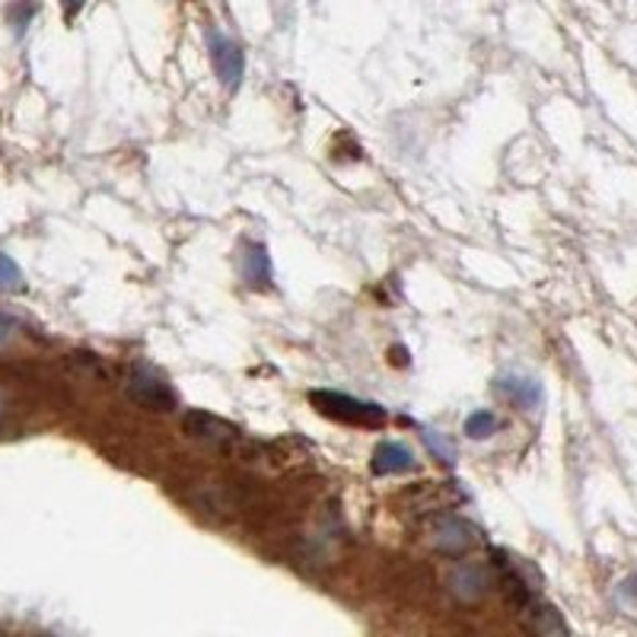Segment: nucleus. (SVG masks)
I'll use <instances>...</instances> for the list:
<instances>
[{"mask_svg": "<svg viewBox=\"0 0 637 637\" xmlns=\"http://www.w3.org/2000/svg\"><path fill=\"white\" fill-rule=\"evenodd\" d=\"M479 529L462 519V516H440L433 526H430V542L440 548L443 554H465L479 546Z\"/></svg>", "mask_w": 637, "mask_h": 637, "instance_id": "4", "label": "nucleus"}, {"mask_svg": "<svg viewBox=\"0 0 637 637\" xmlns=\"http://www.w3.org/2000/svg\"><path fill=\"white\" fill-rule=\"evenodd\" d=\"M0 418H3V402H0Z\"/></svg>", "mask_w": 637, "mask_h": 637, "instance_id": "16", "label": "nucleus"}, {"mask_svg": "<svg viewBox=\"0 0 637 637\" xmlns=\"http://www.w3.org/2000/svg\"><path fill=\"white\" fill-rule=\"evenodd\" d=\"M208 48H211L217 80H220L227 90H237L245 74L243 48H240L230 35H223V32H208Z\"/></svg>", "mask_w": 637, "mask_h": 637, "instance_id": "3", "label": "nucleus"}, {"mask_svg": "<svg viewBox=\"0 0 637 637\" xmlns=\"http://www.w3.org/2000/svg\"><path fill=\"white\" fill-rule=\"evenodd\" d=\"M497 393L504 395L510 405L516 408H536L539 402H542V386L536 383V380H529V376H516V373H507V376H501L497 380Z\"/></svg>", "mask_w": 637, "mask_h": 637, "instance_id": "8", "label": "nucleus"}, {"mask_svg": "<svg viewBox=\"0 0 637 637\" xmlns=\"http://www.w3.org/2000/svg\"><path fill=\"white\" fill-rule=\"evenodd\" d=\"M425 443H427V450L437 455L440 462H450V465H453V462H455V447L450 443V440H443V437H440L437 430H425Z\"/></svg>", "mask_w": 637, "mask_h": 637, "instance_id": "11", "label": "nucleus"}, {"mask_svg": "<svg viewBox=\"0 0 637 637\" xmlns=\"http://www.w3.org/2000/svg\"><path fill=\"white\" fill-rule=\"evenodd\" d=\"M312 402L319 405V411H326L329 418L338 421H348V425H383L386 421V411L376 405V402H364L358 395L332 393V389H322V393H312Z\"/></svg>", "mask_w": 637, "mask_h": 637, "instance_id": "1", "label": "nucleus"}, {"mask_svg": "<svg viewBox=\"0 0 637 637\" xmlns=\"http://www.w3.org/2000/svg\"><path fill=\"white\" fill-rule=\"evenodd\" d=\"M245 277L255 287H268L272 284V259L262 243H252L245 249Z\"/></svg>", "mask_w": 637, "mask_h": 637, "instance_id": "9", "label": "nucleus"}, {"mask_svg": "<svg viewBox=\"0 0 637 637\" xmlns=\"http://www.w3.org/2000/svg\"><path fill=\"white\" fill-rule=\"evenodd\" d=\"M418 469V459L415 453L398 443V440H383L373 453V472L376 475H398V472H411Z\"/></svg>", "mask_w": 637, "mask_h": 637, "instance_id": "7", "label": "nucleus"}, {"mask_svg": "<svg viewBox=\"0 0 637 637\" xmlns=\"http://www.w3.org/2000/svg\"><path fill=\"white\" fill-rule=\"evenodd\" d=\"M494 586V571L485 561H459L450 571V593L462 603H479Z\"/></svg>", "mask_w": 637, "mask_h": 637, "instance_id": "5", "label": "nucleus"}, {"mask_svg": "<svg viewBox=\"0 0 637 637\" xmlns=\"http://www.w3.org/2000/svg\"><path fill=\"white\" fill-rule=\"evenodd\" d=\"M32 17H35V3H32V0H17V3L10 7V20L17 23L20 32L26 30V23H30Z\"/></svg>", "mask_w": 637, "mask_h": 637, "instance_id": "13", "label": "nucleus"}, {"mask_svg": "<svg viewBox=\"0 0 637 637\" xmlns=\"http://www.w3.org/2000/svg\"><path fill=\"white\" fill-rule=\"evenodd\" d=\"M183 425L188 437H195V440H201V443H211L217 450H230V447L240 443V430L230 425V421L211 415V411H188Z\"/></svg>", "mask_w": 637, "mask_h": 637, "instance_id": "6", "label": "nucleus"}, {"mask_svg": "<svg viewBox=\"0 0 637 637\" xmlns=\"http://www.w3.org/2000/svg\"><path fill=\"white\" fill-rule=\"evenodd\" d=\"M20 277H23L20 268H17L7 255H0V287H3V290H17V287H20Z\"/></svg>", "mask_w": 637, "mask_h": 637, "instance_id": "12", "label": "nucleus"}, {"mask_svg": "<svg viewBox=\"0 0 637 637\" xmlns=\"http://www.w3.org/2000/svg\"><path fill=\"white\" fill-rule=\"evenodd\" d=\"M87 0H62V7H64V17L70 20V17H77L80 13V7H84Z\"/></svg>", "mask_w": 637, "mask_h": 637, "instance_id": "15", "label": "nucleus"}, {"mask_svg": "<svg viewBox=\"0 0 637 637\" xmlns=\"http://www.w3.org/2000/svg\"><path fill=\"white\" fill-rule=\"evenodd\" d=\"M124 393H128V398H131L134 405H141V408H147V411H156V415L173 411L176 402H179L176 393H173V386L163 383L151 370H131V376H128V383H124Z\"/></svg>", "mask_w": 637, "mask_h": 637, "instance_id": "2", "label": "nucleus"}, {"mask_svg": "<svg viewBox=\"0 0 637 637\" xmlns=\"http://www.w3.org/2000/svg\"><path fill=\"white\" fill-rule=\"evenodd\" d=\"M497 415L494 411H472L469 418H465V437H472V440H487L491 433H497Z\"/></svg>", "mask_w": 637, "mask_h": 637, "instance_id": "10", "label": "nucleus"}, {"mask_svg": "<svg viewBox=\"0 0 637 637\" xmlns=\"http://www.w3.org/2000/svg\"><path fill=\"white\" fill-rule=\"evenodd\" d=\"M17 332V322L13 319H7V316H0V344H7L10 338Z\"/></svg>", "mask_w": 637, "mask_h": 637, "instance_id": "14", "label": "nucleus"}]
</instances>
